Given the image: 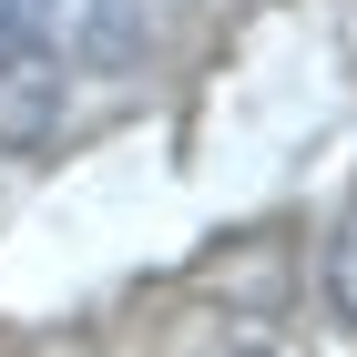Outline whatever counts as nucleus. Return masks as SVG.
Returning <instances> with one entry per match:
<instances>
[{
  "label": "nucleus",
  "mask_w": 357,
  "mask_h": 357,
  "mask_svg": "<svg viewBox=\"0 0 357 357\" xmlns=\"http://www.w3.org/2000/svg\"><path fill=\"white\" fill-rule=\"evenodd\" d=\"M235 357H255V347H235Z\"/></svg>",
  "instance_id": "7ed1b4c3"
},
{
  "label": "nucleus",
  "mask_w": 357,
  "mask_h": 357,
  "mask_svg": "<svg viewBox=\"0 0 357 357\" xmlns=\"http://www.w3.org/2000/svg\"><path fill=\"white\" fill-rule=\"evenodd\" d=\"M41 21H52V0H0V72L41 61Z\"/></svg>",
  "instance_id": "f257e3e1"
},
{
  "label": "nucleus",
  "mask_w": 357,
  "mask_h": 357,
  "mask_svg": "<svg viewBox=\"0 0 357 357\" xmlns=\"http://www.w3.org/2000/svg\"><path fill=\"white\" fill-rule=\"evenodd\" d=\"M327 306L357 327V204L337 215V235H327Z\"/></svg>",
  "instance_id": "f03ea898"
}]
</instances>
